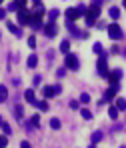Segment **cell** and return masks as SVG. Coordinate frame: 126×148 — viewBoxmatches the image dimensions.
Listing matches in <instances>:
<instances>
[{"label": "cell", "mask_w": 126, "mask_h": 148, "mask_svg": "<svg viewBox=\"0 0 126 148\" xmlns=\"http://www.w3.org/2000/svg\"><path fill=\"white\" fill-rule=\"evenodd\" d=\"M80 16H86V6L84 4H78L76 8H68L64 12V18H66L68 24H74V20H78Z\"/></svg>", "instance_id": "6da1fadb"}, {"label": "cell", "mask_w": 126, "mask_h": 148, "mask_svg": "<svg viewBox=\"0 0 126 148\" xmlns=\"http://www.w3.org/2000/svg\"><path fill=\"white\" fill-rule=\"evenodd\" d=\"M100 4H102V2H94V4L86 10V24H88V26H92V24H94V20L100 16Z\"/></svg>", "instance_id": "7a4b0ae2"}, {"label": "cell", "mask_w": 126, "mask_h": 148, "mask_svg": "<svg viewBox=\"0 0 126 148\" xmlns=\"http://www.w3.org/2000/svg\"><path fill=\"white\" fill-rule=\"evenodd\" d=\"M108 36H110V40H122L124 32H122V28H120L118 22H112L108 26Z\"/></svg>", "instance_id": "3957f363"}, {"label": "cell", "mask_w": 126, "mask_h": 148, "mask_svg": "<svg viewBox=\"0 0 126 148\" xmlns=\"http://www.w3.org/2000/svg\"><path fill=\"white\" fill-rule=\"evenodd\" d=\"M106 56H108V54H106V52H102L100 58H98V62H96V70H98V74H100L102 78H108V72H110V70H108V66H106Z\"/></svg>", "instance_id": "277c9868"}, {"label": "cell", "mask_w": 126, "mask_h": 148, "mask_svg": "<svg viewBox=\"0 0 126 148\" xmlns=\"http://www.w3.org/2000/svg\"><path fill=\"white\" fill-rule=\"evenodd\" d=\"M60 84H46L44 88H42V94H44V98H54V96H58L60 94Z\"/></svg>", "instance_id": "5b68a950"}, {"label": "cell", "mask_w": 126, "mask_h": 148, "mask_svg": "<svg viewBox=\"0 0 126 148\" xmlns=\"http://www.w3.org/2000/svg\"><path fill=\"white\" fill-rule=\"evenodd\" d=\"M64 66H66V70H78L80 68V62H78V56L76 54H66V58H64Z\"/></svg>", "instance_id": "8992f818"}, {"label": "cell", "mask_w": 126, "mask_h": 148, "mask_svg": "<svg viewBox=\"0 0 126 148\" xmlns=\"http://www.w3.org/2000/svg\"><path fill=\"white\" fill-rule=\"evenodd\" d=\"M56 32H58V26H56V22H46V26H44V34L48 36V38H54L56 36Z\"/></svg>", "instance_id": "52a82bcc"}, {"label": "cell", "mask_w": 126, "mask_h": 148, "mask_svg": "<svg viewBox=\"0 0 126 148\" xmlns=\"http://www.w3.org/2000/svg\"><path fill=\"white\" fill-rule=\"evenodd\" d=\"M120 78H122V70H120V68H114V70L108 72V80H110V84H118Z\"/></svg>", "instance_id": "ba28073f"}, {"label": "cell", "mask_w": 126, "mask_h": 148, "mask_svg": "<svg viewBox=\"0 0 126 148\" xmlns=\"http://www.w3.org/2000/svg\"><path fill=\"white\" fill-rule=\"evenodd\" d=\"M30 20H32V14H30V10H22V12H18V24H30Z\"/></svg>", "instance_id": "9c48e42d"}, {"label": "cell", "mask_w": 126, "mask_h": 148, "mask_svg": "<svg viewBox=\"0 0 126 148\" xmlns=\"http://www.w3.org/2000/svg\"><path fill=\"white\" fill-rule=\"evenodd\" d=\"M116 92H118V84H110V86L106 88L104 96H106V100H112L114 96H116Z\"/></svg>", "instance_id": "30bf717a"}, {"label": "cell", "mask_w": 126, "mask_h": 148, "mask_svg": "<svg viewBox=\"0 0 126 148\" xmlns=\"http://www.w3.org/2000/svg\"><path fill=\"white\" fill-rule=\"evenodd\" d=\"M24 98H26V102H30V104H34V102H36V94H34V90H32V88L24 92Z\"/></svg>", "instance_id": "8fae6325"}, {"label": "cell", "mask_w": 126, "mask_h": 148, "mask_svg": "<svg viewBox=\"0 0 126 148\" xmlns=\"http://www.w3.org/2000/svg\"><path fill=\"white\" fill-rule=\"evenodd\" d=\"M6 26H8V30H10V32H12L14 36H22V30H20L18 26H14V22H8Z\"/></svg>", "instance_id": "7c38bea8"}, {"label": "cell", "mask_w": 126, "mask_h": 148, "mask_svg": "<svg viewBox=\"0 0 126 148\" xmlns=\"http://www.w3.org/2000/svg\"><path fill=\"white\" fill-rule=\"evenodd\" d=\"M102 136H104V134H102V130H96V132H92V136H90L92 144H98V142L102 140Z\"/></svg>", "instance_id": "4fadbf2b"}, {"label": "cell", "mask_w": 126, "mask_h": 148, "mask_svg": "<svg viewBox=\"0 0 126 148\" xmlns=\"http://www.w3.org/2000/svg\"><path fill=\"white\" fill-rule=\"evenodd\" d=\"M110 18H112V20H118V18H120V8H118V6H112V8H110Z\"/></svg>", "instance_id": "5bb4252c"}, {"label": "cell", "mask_w": 126, "mask_h": 148, "mask_svg": "<svg viewBox=\"0 0 126 148\" xmlns=\"http://www.w3.org/2000/svg\"><path fill=\"white\" fill-rule=\"evenodd\" d=\"M28 68H36V64H38V56L36 54H30V58H28Z\"/></svg>", "instance_id": "9a60e30c"}, {"label": "cell", "mask_w": 126, "mask_h": 148, "mask_svg": "<svg viewBox=\"0 0 126 148\" xmlns=\"http://www.w3.org/2000/svg\"><path fill=\"white\" fill-rule=\"evenodd\" d=\"M60 52L70 54V42H68V40H62V42H60Z\"/></svg>", "instance_id": "2e32d148"}, {"label": "cell", "mask_w": 126, "mask_h": 148, "mask_svg": "<svg viewBox=\"0 0 126 148\" xmlns=\"http://www.w3.org/2000/svg\"><path fill=\"white\" fill-rule=\"evenodd\" d=\"M80 116H82L84 120H92V112H90L88 108H80Z\"/></svg>", "instance_id": "e0dca14e"}, {"label": "cell", "mask_w": 126, "mask_h": 148, "mask_svg": "<svg viewBox=\"0 0 126 148\" xmlns=\"http://www.w3.org/2000/svg\"><path fill=\"white\" fill-rule=\"evenodd\" d=\"M6 98H8V88L4 84H0V102H4Z\"/></svg>", "instance_id": "ac0fdd59"}, {"label": "cell", "mask_w": 126, "mask_h": 148, "mask_svg": "<svg viewBox=\"0 0 126 148\" xmlns=\"http://www.w3.org/2000/svg\"><path fill=\"white\" fill-rule=\"evenodd\" d=\"M116 108H118V112L120 110H126V98H116V104H114Z\"/></svg>", "instance_id": "d6986e66"}, {"label": "cell", "mask_w": 126, "mask_h": 148, "mask_svg": "<svg viewBox=\"0 0 126 148\" xmlns=\"http://www.w3.org/2000/svg\"><path fill=\"white\" fill-rule=\"evenodd\" d=\"M34 106H38L40 110H48V108H50L46 100H36V102H34Z\"/></svg>", "instance_id": "ffe728a7"}, {"label": "cell", "mask_w": 126, "mask_h": 148, "mask_svg": "<svg viewBox=\"0 0 126 148\" xmlns=\"http://www.w3.org/2000/svg\"><path fill=\"white\" fill-rule=\"evenodd\" d=\"M22 114H24V108H22V106H14V116H16V120H22Z\"/></svg>", "instance_id": "44dd1931"}, {"label": "cell", "mask_w": 126, "mask_h": 148, "mask_svg": "<svg viewBox=\"0 0 126 148\" xmlns=\"http://www.w3.org/2000/svg\"><path fill=\"white\" fill-rule=\"evenodd\" d=\"M108 116H110L112 120H116V118H118V108H116V106H110V108H108Z\"/></svg>", "instance_id": "7402d4cb"}, {"label": "cell", "mask_w": 126, "mask_h": 148, "mask_svg": "<svg viewBox=\"0 0 126 148\" xmlns=\"http://www.w3.org/2000/svg\"><path fill=\"white\" fill-rule=\"evenodd\" d=\"M60 126H62L60 118H50V128H54V130H60Z\"/></svg>", "instance_id": "603a6c76"}, {"label": "cell", "mask_w": 126, "mask_h": 148, "mask_svg": "<svg viewBox=\"0 0 126 148\" xmlns=\"http://www.w3.org/2000/svg\"><path fill=\"white\" fill-rule=\"evenodd\" d=\"M58 16H60V10H56V8H52L50 12H48V18H50V22H54Z\"/></svg>", "instance_id": "cb8c5ba5"}, {"label": "cell", "mask_w": 126, "mask_h": 148, "mask_svg": "<svg viewBox=\"0 0 126 148\" xmlns=\"http://www.w3.org/2000/svg\"><path fill=\"white\" fill-rule=\"evenodd\" d=\"M30 122H32V128H38V126H40V116H38V114H34V116L30 118Z\"/></svg>", "instance_id": "d4e9b609"}, {"label": "cell", "mask_w": 126, "mask_h": 148, "mask_svg": "<svg viewBox=\"0 0 126 148\" xmlns=\"http://www.w3.org/2000/svg\"><path fill=\"white\" fill-rule=\"evenodd\" d=\"M80 102H82V104H88V102H90V94H88V92H82V94H80Z\"/></svg>", "instance_id": "484cf974"}, {"label": "cell", "mask_w": 126, "mask_h": 148, "mask_svg": "<svg viewBox=\"0 0 126 148\" xmlns=\"http://www.w3.org/2000/svg\"><path fill=\"white\" fill-rule=\"evenodd\" d=\"M2 132H4V136H8V134H10V132H12V126H10V124H2Z\"/></svg>", "instance_id": "4316f807"}, {"label": "cell", "mask_w": 126, "mask_h": 148, "mask_svg": "<svg viewBox=\"0 0 126 148\" xmlns=\"http://www.w3.org/2000/svg\"><path fill=\"white\" fill-rule=\"evenodd\" d=\"M92 52H96V54H102V44H100V42H94V44H92Z\"/></svg>", "instance_id": "83f0119b"}, {"label": "cell", "mask_w": 126, "mask_h": 148, "mask_svg": "<svg viewBox=\"0 0 126 148\" xmlns=\"http://www.w3.org/2000/svg\"><path fill=\"white\" fill-rule=\"evenodd\" d=\"M66 72H68V70H66V66H60V68L56 70V76H58V78H62V76H66Z\"/></svg>", "instance_id": "f1b7e54d"}, {"label": "cell", "mask_w": 126, "mask_h": 148, "mask_svg": "<svg viewBox=\"0 0 126 148\" xmlns=\"http://www.w3.org/2000/svg\"><path fill=\"white\" fill-rule=\"evenodd\" d=\"M28 46L30 48H36V36H30L28 38Z\"/></svg>", "instance_id": "f546056e"}, {"label": "cell", "mask_w": 126, "mask_h": 148, "mask_svg": "<svg viewBox=\"0 0 126 148\" xmlns=\"http://www.w3.org/2000/svg\"><path fill=\"white\" fill-rule=\"evenodd\" d=\"M32 82H34V86H38V84H40V82H42V76H40V74H36V76H34V80H32Z\"/></svg>", "instance_id": "4dcf8cb0"}, {"label": "cell", "mask_w": 126, "mask_h": 148, "mask_svg": "<svg viewBox=\"0 0 126 148\" xmlns=\"http://www.w3.org/2000/svg\"><path fill=\"white\" fill-rule=\"evenodd\" d=\"M6 144H8V138L6 136H0V148H4Z\"/></svg>", "instance_id": "1f68e13d"}, {"label": "cell", "mask_w": 126, "mask_h": 148, "mask_svg": "<svg viewBox=\"0 0 126 148\" xmlns=\"http://www.w3.org/2000/svg\"><path fill=\"white\" fill-rule=\"evenodd\" d=\"M20 148H32V146H30L28 140H22V142H20Z\"/></svg>", "instance_id": "d6a6232c"}, {"label": "cell", "mask_w": 126, "mask_h": 148, "mask_svg": "<svg viewBox=\"0 0 126 148\" xmlns=\"http://www.w3.org/2000/svg\"><path fill=\"white\" fill-rule=\"evenodd\" d=\"M6 12H8V10H4V8H0V20H4V18H6Z\"/></svg>", "instance_id": "836d02e7"}, {"label": "cell", "mask_w": 126, "mask_h": 148, "mask_svg": "<svg viewBox=\"0 0 126 148\" xmlns=\"http://www.w3.org/2000/svg\"><path fill=\"white\" fill-rule=\"evenodd\" d=\"M70 108H74V110L78 108V102H76V100H72V102H70Z\"/></svg>", "instance_id": "e575fe53"}, {"label": "cell", "mask_w": 126, "mask_h": 148, "mask_svg": "<svg viewBox=\"0 0 126 148\" xmlns=\"http://www.w3.org/2000/svg\"><path fill=\"white\" fill-rule=\"evenodd\" d=\"M2 124H4V120H2V116H0V128H2Z\"/></svg>", "instance_id": "d590c367"}, {"label": "cell", "mask_w": 126, "mask_h": 148, "mask_svg": "<svg viewBox=\"0 0 126 148\" xmlns=\"http://www.w3.org/2000/svg\"><path fill=\"white\" fill-rule=\"evenodd\" d=\"M90 148H94V144H92V146H90Z\"/></svg>", "instance_id": "8d00e7d4"}, {"label": "cell", "mask_w": 126, "mask_h": 148, "mask_svg": "<svg viewBox=\"0 0 126 148\" xmlns=\"http://www.w3.org/2000/svg\"><path fill=\"white\" fill-rule=\"evenodd\" d=\"M124 6H126V0H124Z\"/></svg>", "instance_id": "74e56055"}, {"label": "cell", "mask_w": 126, "mask_h": 148, "mask_svg": "<svg viewBox=\"0 0 126 148\" xmlns=\"http://www.w3.org/2000/svg\"><path fill=\"white\" fill-rule=\"evenodd\" d=\"M120 148H126V146H120Z\"/></svg>", "instance_id": "f35d334b"}]
</instances>
